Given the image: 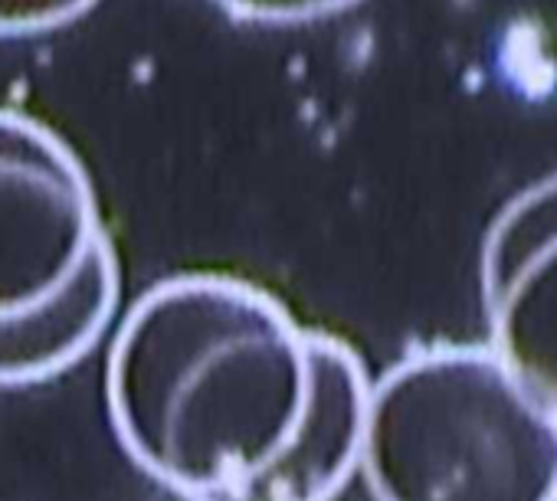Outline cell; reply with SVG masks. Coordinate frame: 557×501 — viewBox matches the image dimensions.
Wrapping results in <instances>:
<instances>
[{
    "instance_id": "6da1fadb",
    "label": "cell",
    "mask_w": 557,
    "mask_h": 501,
    "mask_svg": "<svg viewBox=\"0 0 557 501\" xmlns=\"http://www.w3.org/2000/svg\"><path fill=\"white\" fill-rule=\"evenodd\" d=\"M368 374L265 289L187 273L122 318L109 423L128 459L181 501H329L358 468Z\"/></svg>"
},
{
    "instance_id": "277c9868",
    "label": "cell",
    "mask_w": 557,
    "mask_h": 501,
    "mask_svg": "<svg viewBox=\"0 0 557 501\" xmlns=\"http://www.w3.org/2000/svg\"><path fill=\"white\" fill-rule=\"evenodd\" d=\"M479 283L488 351L557 416V171L495 213Z\"/></svg>"
},
{
    "instance_id": "7a4b0ae2",
    "label": "cell",
    "mask_w": 557,
    "mask_h": 501,
    "mask_svg": "<svg viewBox=\"0 0 557 501\" xmlns=\"http://www.w3.org/2000/svg\"><path fill=\"white\" fill-rule=\"evenodd\" d=\"M358 468L374 501H550L557 416L488 348H423L368 387Z\"/></svg>"
},
{
    "instance_id": "8992f818",
    "label": "cell",
    "mask_w": 557,
    "mask_h": 501,
    "mask_svg": "<svg viewBox=\"0 0 557 501\" xmlns=\"http://www.w3.org/2000/svg\"><path fill=\"white\" fill-rule=\"evenodd\" d=\"M216 4L239 17L256 24H312L325 21L332 14H342L355 8L358 0H216Z\"/></svg>"
},
{
    "instance_id": "5b68a950",
    "label": "cell",
    "mask_w": 557,
    "mask_h": 501,
    "mask_svg": "<svg viewBox=\"0 0 557 501\" xmlns=\"http://www.w3.org/2000/svg\"><path fill=\"white\" fill-rule=\"evenodd\" d=\"M96 0H0V37H34L83 17Z\"/></svg>"
},
{
    "instance_id": "3957f363",
    "label": "cell",
    "mask_w": 557,
    "mask_h": 501,
    "mask_svg": "<svg viewBox=\"0 0 557 501\" xmlns=\"http://www.w3.org/2000/svg\"><path fill=\"white\" fill-rule=\"evenodd\" d=\"M119 296L86 164L50 125L0 105V387L44 384L83 361Z\"/></svg>"
},
{
    "instance_id": "52a82bcc",
    "label": "cell",
    "mask_w": 557,
    "mask_h": 501,
    "mask_svg": "<svg viewBox=\"0 0 557 501\" xmlns=\"http://www.w3.org/2000/svg\"><path fill=\"white\" fill-rule=\"evenodd\" d=\"M550 501H557V491H554V498H550Z\"/></svg>"
}]
</instances>
